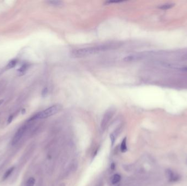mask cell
Returning a JSON list of instances; mask_svg holds the SVG:
<instances>
[{"instance_id":"cell-1","label":"cell","mask_w":187,"mask_h":186,"mask_svg":"<svg viewBox=\"0 0 187 186\" xmlns=\"http://www.w3.org/2000/svg\"><path fill=\"white\" fill-rule=\"evenodd\" d=\"M113 48H114V46L113 44H103L100 46H94L88 48H82L73 51V55L75 57H85L89 55L100 53L101 51L110 50Z\"/></svg>"},{"instance_id":"cell-2","label":"cell","mask_w":187,"mask_h":186,"mask_svg":"<svg viewBox=\"0 0 187 186\" xmlns=\"http://www.w3.org/2000/svg\"><path fill=\"white\" fill-rule=\"evenodd\" d=\"M61 109V106L60 105H54L47 108L45 110L38 112L34 115L32 117L29 119V121H32L37 119H44L51 117L54 115L56 114Z\"/></svg>"},{"instance_id":"cell-3","label":"cell","mask_w":187,"mask_h":186,"mask_svg":"<svg viewBox=\"0 0 187 186\" xmlns=\"http://www.w3.org/2000/svg\"><path fill=\"white\" fill-rule=\"evenodd\" d=\"M115 109L113 107H110L106 111L101 122V128L102 131H105L106 129V127L113 117Z\"/></svg>"},{"instance_id":"cell-4","label":"cell","mask_w":187,"mask_h":186,"mask_svg":"<svg viewBox=\"0 0 187 186\" xmlns=\"http://www.w3.org/2000/svg\"><path fill=\"white\" fill-rule=\"evenodd\" d=\"M27 125L25 124L23 126L21 127L18 130V131L15 134V136L12 139V145H16L22 139L23 136L24 135L25 132L26 131L27 129Z\"/></svg>"},{"instance_id":"cell-5","label":"cell","mask_w":187,"mask_h":186,"mask_svg":"<svg viewBox=\"0 0 187 186\" xmlns=\"http://www.w3.org/2000/svg\"><path fill=\"white\" fill-rule=\"evenodd\" d=\"M166 174L169 181L177 182L181 179V176L177 173L173 172L172 170L168 169L166 170Z\"/></svg>"},{"instance_id":"cell-6","label":"cell","mask_w":187,"mask_h":186,"mask_svg":"<svg viewBox=\"0 0 187 186\" xmlns=\"http://www.w3.org/2000/svg\"><path fill=\"white\" fill-rule=\"evenodd\" d=\"M47 2L48 3L49 5L52 6H54V7H60L63 5V2L62 1H58V0L48 1Z\"/></svg>"},{"instance_id":"cell-7","label":"cell","mask_w":187,"mask_h":186,"mask_svg":"<svg viewBox=\"0 0 187 186\" xmlns=\"http://www.w3.org/2000/svg\"><path fill=\"white\" fill-rule=\"evenodd\" d=\"M174 6H175V4H174V3H165V4L160 5V6L159 7V9H160V10H169V9L172 8Z\"/></svg>"},{"instance_id":"cell-8","label":"cell","mask_w":187,"mask_h":186,"mask_svg":"<svg viewBox=\"0 0 187 186\" xmlns=\"http://www.w3.org/2000/svg\"><path fill=\"white\" fill-rule=\"evenodd\" d=\"M127 150V138L125 137L123 139L121 145H120V151L122 152H125Z\"/></svg>"},{"instance_id":"cell-9","label":"cell","mask_w":187,"mask_h":186,"mask_svg":"<svg viewBox=\"0 0 187 186\" xmlns=\"http://www.w3.org/2000/svg\"><path fill=\"white\" fill-rule=\"evenodd\" d=\"M29 68V65L27 64H24L22 66L20 67L19 68L18 70V72L19 74L20 75H23L27 72V70Z\"/></svg>"},{"instance_id":"cell-10","label":"cell","mask_w":187,"mask_h":186,"mask_svg":"<svg viewBox=\"0 0 187 186\" xmlns=\"http://www.w3.org/2000/svg\"><path fill=\"white\" fill-rule=\"evenodd\" d=\"M17 62H18V61H17V60H12V61H10L8 63L7 66H6V69L9 70V69L13 68L14 67L16 66V65H17Z\"/></svg>"},{"instance_id":"cell-11","label":"cell","mask_w":187,"mask_h":186,"mask_svg":"<svg viewBox=\"0 0 187 186\" xmlns=\"http://www.w3.org/2000/svg\"><path fill=\"white\" fill-rule=\"evenodd\" d=\"M14 170H15V167H11L9 169L7 170L6 172L5 173V174L3 175V176L2 180H6V179H7L8 177L10 176V174H12L13 172L14 171Z\"/></svg>"},{"instance_id":"cell-12","label":"cell","mask_w":187,"mask_h":186,"mask_svg":"<svg viewBox=\"0 0 187 186\" xmlns=\"http://www.w3.org/2000/svg\"><path fill=\"white\" fill-rule=\"evenodd\" d=\"M120 180H121V176L120 175L118 174H115L114 175H113V177L111 180L112 184H118L119 182L120 181Z\"/></svg>"},{"instance_id":"cell-13","label":"cell","mask_w":187,"mask_h":186,"mask_svg":"<svg viewBox=\"0 0 187 186\" xmlns=\"http://www.w3.org/2000/svg\"><path fill=\"white\" fill-rule=\"evenodd\" d=\"M35 184V179L33 177H31L27 180L26 186H34Z\"/></svg>"},{"instance_id":"cell-14","label":"cell","mask_w":187,"mask_h":186,"mask_svg":"<svg viewBox=\"0 0 187 186\" xmlns=\"http://www.w3.org/2000/svg\"><path fill=\"white\" fill-rule=\"evenodd\" d=\"M110 139L111 141V146L112 147H113L115 141V135L113 133L110 134Z\"/></svg>"},{"instance_id":"cell-15","label":"cell","mask_w":187,"mask_h":186,"mask_svg":"<svg viewBox=\"0 0 187 186\" xmlns=\"http://www.w3.org/2000/svg\"><path fill=\"white\" fill-rule=\"evenodd\" d=\"M13 115H10V117H8V124H10V123L12 122V121H13Z\"/></svg>"},{"instance_id":"cell-16","label":"cell","mask_w":187,"mask_h":186,"mask_svg":"<svg viewBox=\"0 0 187 186\" xmlns=\"http://www.w3.org/2000/svg\"><path fill=\"white\" fill-rule=\"evenodd\" d=\"M48 90H47V88H44L42 91V95H46V93H47Z\"/></svg>"},{"instance_id":"cell-17","label":"cell","mask_w":187,"mask_h":186,"mask_svg":"<svg viewBox=\"0 0 187 186\" xmlns=\"http://www.w3.org/2000/svg\"><path fill=\"white\" fill-rule=\"evenodd\" d=\"M122 2H124V1H109V2H107V3H111Z\"/></svg>"},{"instance_id":"cell-18","label":"cell","mask_w":187,"mask_h":186,"mask_svg":"<svg viewBox=\"0 0 187 186\" xmlns=\"http://www.w3.org/2000/svg\"><path fill=\"white\" fill-rule=\"evenodd\" d=\"M110 168H111V169L112 170L115 169V164H114V163H112L111 165H110Z\"/></svg>"},{"instance_id":"cell-19","label":"cell","mask_w":187,"mask_h":186,"mask_svg":"<svg viewBox=\"0 0 187 186\" xmlns=\"http://www.w3.org/2000/svg\"><path fill=\"white\" fill-rule=\"evenodd\" d=\"M181 69L182 70V71H186V72H187V67H183V68H181Z\"/></svg>"},{"instance_id":"cell-20","label":"cell","mask_w":187,"mask_h":186,"mask_svg":"<svg viewBox=\"0 0 187 186\" xmlns=\"http://www.w3.org/2000/svg\"><path fill=\"white\" fill-rule=\"evenodd\" d=\"M3 100H0V105L2 104V103Z\"/></svg>"}]
</instances>
